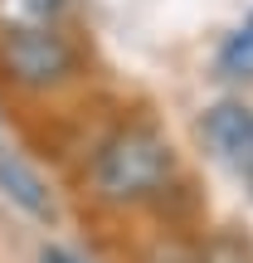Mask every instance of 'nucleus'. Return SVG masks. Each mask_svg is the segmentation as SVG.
<instances>
[{"mask_svg":"<svg viewBox=\"0 0 253 263\" xmlns=\"http://www.w3.org/2000/svg\"><path fill=\"white\" fill-rule=\"evenodd\" d=\"M73 0H0V34H29V29H64Z\"/></svg>","mask_w":253,"mask_h":263,"instance_id":"423d86ee","label":"nucleus"},{"mask_svg":"<svg viewBox=\"0 0 253 263\" xmlns=\"http://www.w3.org/2000/svg\"><path fill=\"white\" fill-rule=\"evenodd\" d=\"M83 78V49L68 29L0 34V83L25 98H49Z\"/></svg>","mask_w":253,"mask_h":263,"instance_id":"f03ea898","label":"nucleus"},{"mask_svg":"<svg viewBox=\"0 0 253 263\" xmlns=\"http://www.w3.org/2000/svg\"><path fill=\"white\" fill-rule=\"evenodd\" d=\"M215 78L229 88H248L253 83V10L219 39L215 49Z\"/></svg>","mask_w":253,"mask_h":263,"instance_id":"39448f33","label":"nucleus"},{"mask_svg":"<svg viewBox=\"0 0 253 263\" xmlns=\"http://www.w3.org/2000/svg\"><path fill=\"white\" fill-rule=\"evenodd\" d=\"M200 263H253V254H248V244H239V239L219 234L215 244L200 254Z\"/></svg>","mask_w":253,"mask_h":263,"instance_id":"0eeeda50","label":"nucleus"},{"mask_svg":"<svg viewBox=\"0 0 253 263\" xmlns=\"http://www.w3.org/2000/svg\"><path fill=\"white\" fill-rule=\"evenodd\" d=\"M39 263H83V258H78L73 249H64V244H44L39 249Z\"/></svg>","mask_w":253,"mask_h":263,"instance_id":"6e6552de","label":"nucleus"},{"mask_svg":"<svg viewBox=\"0 0 253 263\" xmlns=\"http://www.w3.org/2000/svg\"><path fill=\"white\" fill-rule=\"evenodd\" d=\"M176 176H180V156L170 146V137L151 117L117 122L98 141L93 161H88V190L107 210L156 205L161 195H170Z\"/></svg>","mask_w":253,"mask_h":263,"instance_id":"f257e3e1","label":"nucleus"},{"mask_svg":"<svg viewBox=\"0 0 253 263\" xmlns=\"http://www.w3.org/2000/svg\"><path fill=\"white\" fill-rule=\"evenodd\" d=\"M200 141L205 151L229 166L234 176H253V107L244 98H219L200 112Z\"/></svg>","mask_w":253,"mask_h":263,"instance_id":"7ed1b4c3","label":"nucleus"},{"mask_svg":"<svg viewBox=\"0 0 253 263\" xmlns=\"http://www.w3.org/2000/svg\"><path fill=\"white\" fill-rule=\"evenodd\" d=\"M0 195L15 210H25L29 219H39V224H54L59 219V200L49 190V180L39 176V166L20 146H5V141H0Z\"/></svg>","mask_w":253,"mask_h":263,"instance_id":"20e7f679","label":"nucleus"}]
</instances>
